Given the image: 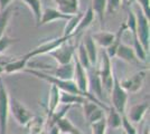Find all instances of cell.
<instances>
[{
    "label": "cell",
    "mask_w": 150,
    "mask_h": 134,
    "mask_svg": "<svg viewBox=\"0 0 150 134\" xmlns=\"http://www.w3.org/2000/svg\"><path fill=\"white\" fill-rule=\"evenodd\" d=\"M99 72V76L101 79V84L103 91L110 94L113 85V77H114V69H113L111 58L106 55L104 49L101 51V65L100 67H96Z\"/></svg>",
    "instance_id": "1"
},
{
    "label": "cell",
    "mask_w": 150,
    "mask_h": 134,
    "mask_svg": "<svg viewBox=\"0 0 150 134\" xmlns=\"http://www.w3.org/2000/svg\"><path fill=\"white\" fill-rule=\"evenodd\" d=\"M110 96H111V103H112L113 109L119 114L125 115L127 112L128 93L121 87L119 78L115 75V73H114V77H113V85L112 89L110 92Z\"/></svg>",
    "instance_id": "2"
},
{
    "label": "cell",
    "mask_w": 150,
    "mask_h": 134,
    "mask_svg": "<svg viewBox=\"0 0 150 134\" xmlns=\"http://www.w3.org/2000/svg\"><path fill=\"white\" fill-rule=\"evenodd\" d=\"M133 13L136 15L137 18V37L140 41V44L142 45L144 49L147 53H149L150 47V28H149V19H147L144 17L142 11L140 10V8L136 6V9L133 10Z\"/></svg>",
    "instance_id": "3"
},
{
    "label": "cell",
    "mask_w": 150,
    "mask_h": 134,
    "mask_svg": "<svg viewBox=\"0 0 150 134\" xmlns=\"http://www.w3.org/2000/svg\"><path fill=\"white\" fill-rule=\"evenodd\" d=\"M9 113L15 119V121L21 126H26V124L34 116L30 111L15 97H9Z\"/></svg>",
    "instance_id": "4"
},
{
    "label": "cell",
    "mask_w": 150,
    "mask_h": 134,
    "mask_svg": "<svg viewBox=\"0 0 150 134\" xmlns=\"http://www.w3.org/2000/svg\"><path fill=\"white\" fill-rule=\"evenodd\" d=\"M71 40L72 39L63 43L56 49H54L48 54L50 57L56 62L57 65H66L73 62L75 55V46Z\"/></svg>",
    "instance_id": "5"
},
{
    "label": "cell",
    "mask_w": 150,
    "mask_h": 134,
    "mask_svg": "<svg viewBox=\"0 0 150 134\" xmlns=\"http://www.w3.org/2000/svg\"><path fill=\"white\" fill-rule=\"evenodd\" d=\"M9 93L0 77V134H7L9 116Z\"/></svg>",
    "instance_id": "6"
},
{
    "label": "cell",
    "mask_w": 150,
    "mask_h": 134,
    "mask_svg": "<svg viewBox=\"0 0 150 134\" xmlns=\"http://www.w3.org/2000/svg\"><path fill=\"white\" fill-rule=\"evenodd\" d=\"M147 73L148 70L144 69V70H139L137 73L132 74L130 76L123 78L121 82H120V85L121 87L125 89V92L129 94H134L139 92L140 89L142 88L144 84V81H146V77H147Z\"/></svg>",
    "instance_id": "7"
},
{
    "label": "cell",
    "mask_w": 150,
    "mask_h": 134,
    "mask_svg": "<svg viewBox=\"0 0 150 134\" xmlns=\"http://www.w3.org/2000/svg\"><path fill=\"white\" fill-rule=\"evenodd\" d=\"M88 93L92 94L94 97H96L99 101H101V97L103 96V87L101 84V79L99 76L98 68L93 66L88 70Z\"/></svg>",
    "instance_id": "8"
},
{
    "label": "cell",
    "mask_w": 150,
    "mask_h": 134,
    "mask_svg": "<svg viewBox=\"0 0 150 134\" xmlns=\"http://www.w3.org/2000/svg\"><path fill=\"white\" fill-rule=\"evenodd\" d=\"M72 16L61 13L59 10H57L56 8H46L42 11V17H40V21H39L38 27L53 22L55 20H66L67 21Z\"/></svg>",
    "instance_id": "9"
},
{
    "label": "cell",
    "mask_w": 150,
    "mask_h": 134,
    "mask_svg": "<svg viewBox=\"0 0 150 134\" xmlns=\"http://www.w3.org/2000/svg\"><path fill=\"white\" fill-rule=\"evenodd\" d=\"M149 109V103L142 102L138 103L132 105L130 109L128 111V113H125V116L128 117V120L131 123H139L142 121L144 115L147 113V111Z\"/></svg>",
    "instance_id": "10"
},
{
    "label": "cell",
    "mask_w": 150,
    "mask_h": 134,
    "mask_svg": "<svg viewBox=\"0 0 150 134\" xmlns=\"http://www.w3.org/2000/svg\"><path fill=\"white\" fill-rule=\"evenodd\" d=\"M56 4V9L61 13L69 16H74L79 11L80 0H54Z\"/></svg>",
    "instance_id": "11"
},
{
    "label": "cell",
    "mask_w": 150,
    "mask_h": 134,
    "mask_svg": "<svg viewBox=\"0 0 150 134\" xmlns=\"http://www.w3.org/2000/svg\"><path fill=\"white\" fill-rule=\"evenodd\" d=\"M115 57L120 58L127 63H130V64H138L139 63L132 46H129V45L123 44V43H121L119 45L117 53H115Z\"/></svg>",
    "instance_id": "12"
},
{
    "label": "cell",
    "mask_w": 150,
    "mask_h": 134,
    "mask_svg": "<svg viewBox=\"0 0 150 134\" xmlns=\"http://www.w3.org/2000/svg\"><path fill=\"white\" fill-rule=\"evenodd\" d=\"M47 120L43 116H33L30 121L26 124V133L27 134H42L44 133Z\"/></svg>",
    "instance_id": "13"
},
{
    "label": "cell",
    "mask_w": 150,
    "mask_h": 134,
    "mask_svg": "<svg viewBox=\"0 0 150 134\" xmlns=\"http://www.w3.org/2000/svg\"><path fill=\"white\" fill-rule=\"evenodd\" d=\"M83 45H84V48H85V51L88 54V59L91 62V65L92 66H95L96 63H98V47H96V44L94 43L93 38H92V35L88 34L84 39H83Z\"/></svg>",
    "instance_id": "14"
},
{
    "label": "cell",
    "mask_w": 150,
    "mask_h": 134,
    "mask_svg": "<svg viewBox=\"0 0 150 134\" xmlns=\"http://www.w3.org/2000/svg\"><path fill=\"white\" fill-rule=\"evenodd\" d=\"M94 17H95V16H94L93 11H92V8L90 6L88 9H86V11L83 13V15H82L81 20H80V22H79V25H77L76 29L74 30V32H73V37H76V36H79L80 34H82L84 30H86L88 27L91 26V24L93 22Z\"/></svg>",
    "instance_id": "15"
},
{
    "label": "cell",
    "mask_w": 150,
    "mask_h": 134,
    "mask_svg": "<svg viewBox=\"0 0 150 134\" xmlns=\"http://www.w3.org/2000/svg\"><path fill=\"white\" fill-rule=\"evenodd\" d=\"M91 8H92V11H93L94 16H96L98 19H99L101 30H103L106 13L105 0H91Z\"/></svg>",
    "instance_id": "16"
},
{
    "label": "cell",
    "mask_w": 150,
    "mask_h": 134,
    "mask_svg": "<svg viewBox=\"0 0 150 134\" xmlns=\"http://www.w3.org/2000/svg\"><path fill=\"white\" fill-rule=\"evenodd\" d=\"M56 78L63 79V81H73V76H74V64L73 62L66 65H57L54 73L50 74Z\"/></svg>",
    "instance_id": "17"
},
{
    "label": "cell",
    "mask_w": 150,
    "mask_h": 134,
    "mask_svg": "<svg viewBox=\"0 0 150 134\" xmlns=\"http://www.w3.org/2000/svg\"><path fill=\"white\" fill-rule=\"evenodd\" d=\"M59 98H61V91L57 88V87H55L54 85H50V95H48V103H47V112H48L47 119L58 109V105L61 104Z\"/></svg>",
    "instance_id": "18"
},
{
    "label": "cell",
    "mask_w": 150,
    "mask_h": 134,
    "mask_svg": "<svg viewBox=\"0 0 150 134\" xmlns=\"http://www.w3.org/2000/svg\"><path fill=\"white\" fill-rule=\"evenodd\" d=\"M125 32H127V26H125V21H123L121 24V26L119 27V30L117 32V34H114V39H113V43L111 44V46L108 47L106 49H104L106 55L109 56V58L112 59L113 57H115V53H117V49H118L119 45L121 44L122 35L125 34Z\"/></svg>",
    "instance_id": "19"
},
{
    "label": "cell",
    "mask_w": 150,
    "mask_h": 134,
    "mask_svg": "<svg viewBox=\"0 0 150 134\" xmlns=\"http://www.w3.org/2000/svg\"><path fill=\"white\" fill-rule=\"evenodd\" d=\"M92 38H93L95 44L99 45L103 49H106L113 43L114 34H112V32H105V30H101V32L92 35Z\"/></svg>",
    "instance_id": "20"
},
{
    "label": "cell",
    "mask_w": 150,
    "mask_h": 134,
    "mask_svg": "<svg viewBox=\"0 0 150 134\" xmlns=\"http://www.w3.org/2000/svg\"><path fill=\"white\" fill-rule=\"evenodd\" d=\"M106 112H108V114L105 116L106 128H113V130H117V128H121V122H122L121 121V117H122V115L119 114L112 106L109 107V109Z\"/></svg>",
    "instance_id": "21"
},
{
    "label": "cell",
    "mask_w": 150,
    "mask_h": 134,
    "mask_svg": "<svg viewBox=\"0 0 150 134\" xmlns=\"http://www.w3.org/2000/svg\"><path fill=\"white\" fill-rule=\"evenodd\" d=\"M15 10L13 5L8 6L6 9L1 10L0 11V38L2 36H5V32L7 30V27L9 25V21H10V18L13 16V13Z\"/></svg>",
    "instance_id": "22"
},
{
    "label": "cell",
    "mask_w": 150,
    "mask_h": 134,
    "mask_svg": "<svg viewBox=\"0 0 150 134\" xmlns=\"http://www.w3.org/2000/svg\"><path fill=\"white\" fill-rule=\"evenodd\" d=\"M20 1L24 2L26 6L29 8V10L33 13V16L35 18L36 26L38 27L39 21H40V17H42V11H43L42 1L40 0H20Z\"/></svg>",
    "instance_id": "23"
},
{
    "label": "cell",
    "mask_w": 150,
    "mask_h": 134,
    "mask_svg": "<svg viewBox=\"0 0 150 134\" xmlns=\"http://www.w3.org/2000/svg\"><path fill=\"white\" fill-rule=\"evenodd\" d=\"M82 15H83V13H77L76 15L72 16L66 21V25L64 27V32H63L62 36H64V37H73V32H74V30L76 29L77 25H79V22H80V20H81Z\"/></svg>",
    "instance_id": "24"
},
{
    "label": "cell",
    "mask_w": 150,
    "mask_h": 134,
    "mask_svg": "<svg viewBox=\"0 0 150 134\" xmlns=\"http://www.w3.org/2000/svg\"><path fill=\"white\" fill-rule=\"evenodd\" d=\"M56 125L58 126V128H59V132H61V133H64V134H81L82 133L81 131L76 128L66 116L61 119V120L56 123Z\"/></svg>",
    "instance_id": "25"
},
{
    "label": "cell",
    "mask_w": 150,
    "mask_h": 134,
    "mask_svg": "<svg viewBox=\"0 0 150 134\" xmlns=\"http://www.w3.org/2000/svg\"><path fill=\"white\" fill-rule=\"evenodd\" d=\"M88 98H85L82 95H75V94H69V93H65V92H61V98L59 102L64 104V105H74V104H80L82 105Z\"/></svg>",
    "instance_id": "26"
},
{
    "label": "cell",
    "mask_w": 150,
    "mask_h": 134,
    "mask_svg": "<svg viewBox=\"0 0 150 134\" xmlns=\"http://www.w3.org/2000/svg\"><path fill=\"white\" fill-rule=\"evenodd\" d=\"M75 56H76L79 63L81 64V66L83 68H85L86 70H88L91 67H93V66L91 65L90 59H88V54H86V51H85V48H84L83 43H81V44L79 45V47H77V55L75 54Z\"/></svg>",
    "instance_id": "27"
},
{
    "label": "cell",
    "mask_w": 150,
    "mask_h": 134,
    "mask_svg": "<svg viewBox=\"0 0 150 134\" xmlns=\"http://www.w3.org/2000/svg\"><path fill=\"white\" fill-rule=\"evenodd\" d=\"M91 126V131H92V134H106V124H105V117L102 119L100 121L95 122V123H92L90 124Z\"/></svg>",
    "instance_id": "28"
},
{
    "label": "cell",
    "mask_w": 150,
    "mask_h": 134,
    "mask_svg": "<svg viewBox=\"0 0 150 134\" xmlns=\"http://www.w3.org/2000/svg\"><path fill=\"white\" fill-rule=\"evenodd\" d=\"M104 112H105V111L102 109V107H98V109H94L93 112L90 114V116L86 119V122H88V124H92V123H95V122L104 119V117H105Z\"/></svg>",
    "instance_id": "29"
},
{
    "label": "cell",
    "mask_w": 150,
    "mask_h": 134,
    "mask_svg": "<svg viewBox=\"0 0 150 134\" xmlns=\"http://www.w3.org/2000/svg\"><path fill=\"white\" fill-rule=\"evenodd\" d=\"M121 126L123 128V133L125 134H138L137 133V130L136 128L132 125V123L129 120H128V117L125 115H122V117H121Z\"/></svg>",
    "instance_id": "30"
},
{
    "label": "cell",
    "mask_w": 150,
    "mask_h": 134,
    "mask_svg": "<svg viewBox=\"0 0 150 134\" xmlns=\"http://www.w3.org/2000/svg\"><path fill=\"white\" fill-rule=\"evenodd\" d=\"M15 41H18V39L11 38V37H9V36H7V35L2 36V37L0 38V55H2Z\"/></svg>",
    "instance_id": "31"
},
{
    "label": "cell",
    "mask_w": 150,
    "mask_h": 134,
    "mask_svg": "<svg viewBox=\"0 0 150 134\" xmlns=\"http://www.w3.org/2000/svg\"><path fill=\"white\" fill-rule=\"evenodd\" d=\"M136 2L144 15V17L150 20V0H136Z\"/></svg>",
    "instance_id": "32"
},
{
    "label": "cell",
    "mask_w": 150,
    "mask_h": 134,
    "mask_svg": "<svg viewBox=\"0 0 150 134\" xmlns=\"http://www.w3.org/2000/svg\"><path fill=\"white\" fill-rule=\"evenodd\" d=\"M106 13H115L121 7V0H105Z\"/></svg>",
    "instance_id": "33"
},
{
    "label": "cell",
    "mask_w": 150,
    "mask_h": 134,
    "mask_svg": "<svg viewBox=\"0 0 150 134\" xmlns=\"http://www.w3.org/2000/svg\"><path fill=\"white\" fill-rule=\"evenodd\" d=\"M13 59V57H9V56H4V55H0V75L4 73L5 66H6L9 62H11Z\"/></svg>",
    "instance_id": "34"
},
{
    "label": "cell",
    "mask_w": 150,
    "mask_h": 134,
    "mask_svg": "<svg viewBox=\"0 0 150 134\" xmlns=\"http://www.w3.org/2000/svg\"><path fill=\"white\" fill-rule=\"evenodd\" d=\"M134 2H136V0H121V6H123L128 10L131 8V6Z\"/></svg>",
    "instance_id": "35"
},
{
    "label": "cell",
    "mask_w": 150,
    "mask_h": 134,
    "mask_svg": "<svg viewBox=\"0 0 150 134\" xmlns=\"http://www.w3.org/2000/svg\"><path fill=\"white\" fill-rule=\"evenodd\" d=\"M13 2V0H0V11L6 9L8 6H10Z\"/></svg>",
    "instance_id": "36"
},
{
    "label": "cell",
    "mask_w": 150,
    "mask_h": 134,
    "mask_svg": "<svg viewBox=\"0 0 150 134\" xmlns=\"http://www.w3.org/2000/svg\"><path fill=\"white\" fill-rule=\"evenodd\" d=\"M47 134H61V132H59L58 126L55 124V125H52V126L48 128V133Z\"/></svg>",
    "instance_id": "37"
},
{
    "label": "cell",
    "mask_w": 150,
    "mask_h": 134,
    "mask_svg": "<svg viewBox=\"0 0 150 134\" xmlns=\"http://www.w3.org/2000/svg\"><path fill=\"white\" fill-rule=\"evenodd\" d=\"M20 134H27V133H26V132H24V133H20Z\"/></svg>",
    "instance_id": "38"
},
{
    "label": "cell",
    "mask_w": 150,
    "mask_h": 134,
    "mask_svg": "<svg viewBox=\"0 0 150 134\" xmlns=\"http://www.w3.org/2000/svg\"><path fill=\"white\" fill-rule=\"evenodd\" d=\"M42 134H45V132H44V133H42Z\"/></svg>",
    "instance_id": "39"
},
{
    "label": "cell",
    "mask_w": 150,
    "mask_h": 134,
    "mask_svg": "<svg viewBox=\"0 0 150 134\" xmlns=\"http://www.w3.org/2000/svg\"><path fill=\"white\" fill-rule=\"evenodd\" d=\"M81 134H83V133H81Z\"/></svg>",
    "instance_id": "40"
},
{
    "label": "cell",
    "mask_w": 150,
    "mask_h": 134,
    "mask_svg": "<svg viewBox=\"0 0 150 134\" xmlns=\"http://www.w3.org/2000/svg\"><path fill=\"white\" fill-rule=\"evenodd\" d=\"M123 134H125V133H123Z\"/></svg>",
    "instance_id": "41"
}]
</instances>
